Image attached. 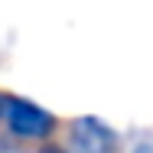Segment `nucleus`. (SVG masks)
Instances as JSON below:
<instances>
[{"mask_svg": "<svg viewBox=\"0 0 153 153\" xmlns=\"http://www.w3.org/2000/svg\"><path fill=\"white\" fill-rule=\"evenodd\" d=\"M3 121L23 140H46L56 127V117L26 98H7L3 101Z\"/></svg>", "mask_w": 153, "mask_h": 153, "instance_id": "1", "label": "nucleus"}, {"mask_svg": "<svg viewBox=\"0 0 153 153\" xmlns=\"http://www.w3.org/2000/svg\"><path fill=\"white\" fill-rule=\"evenodd\" d=\"M72 147L75 153H114L117 134L98 117H78L72 124Z\"/></svg>", "mask_w": 153, "mask_h": 153, "instance_id": "2", "label": "nucleus"}, {"mask_svg": "<svg viewBox=\"0 0 153 153\" xmlns=\"http://www.w3.org/2000/svg\"><path fill=\"white\" fill-rule=\"evenodd\" d=\"M39 153H65V150H59V147H46V150H39Z\"/></svg>", "mask_w": 153, "mask_h": 153, "instance_id": "3", "label": "nucleus"}, {"mask_svg": "<svg viewBox=\"0 0 153 153\" xmlns=\"http://www.w3.org/2000/svg\"><path fill=\"white\" fill-rule=\"evenodd\" d=\"M0 108H3V104H0Z\"/></svg>", "mask_w": 153, "mask_h": 153, "instance_id": "4", "label": "nucleus"}]
</instances>
